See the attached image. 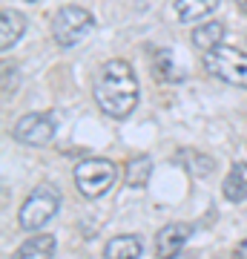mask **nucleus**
I'll return each instance as SVG.
<instances>
[{"instance_id":"f257e3e1","label":"nucleus","mask_w":247,"mask_h":259,"mask_svg":"<svg viewBox=\"0 0 247 259\" xmlns=\"http://www.w3.org/2000/svg\"><path fill=\"white\" fill-rule=\"evenodd\" d=\"M95 104L101 107L110 118L124 121L132 115L138 104V75L132 69V64L121 61V58H112L101 66V72L95 78Z\"/></svg>"},{"instance_id":"f03ea898","label":"nucleus","mask_w":247,"mask_h":259,"mask_svg":"<svg viewBox=\"0 0 247 259\" xmlns=\"http://www.w3.org/2000/svg\"><path fill=\"white\" fill-rule=\"evenodd\" d=\"M61 210V190L55 185H37L32 193L26 196V202L20 204V213H18V225L23 231L35 233L37 228H43L46 222H52Z\"/></svg>"},{"instance_id":"7ed1b4c3","label":"nucleus","mask_w":247,"mask_h":259,"mask_svg":"<svg viewBox=\"0 0 247 259\" xmlns=\"http://www.w3.org/2000/svg\"><path fill=\"white\" fill-rule=\"evenodd\" d=\"M75 176V187L78 193L86 199H98V196L110 193L115 179H118V167L112 164L110 158H81L72 170Z\"/></svg>"},{"instance_id":"20e7f679","label":"nucleus","mask_w":247,"mask_h":259,"mask_svg":"<svg viewBox=\"0 0 247 259\" xmlns=\"http://www.w3.org/2000/svg\"><path fill=\"white\" fill-rule=\"evenodd\" d=\"M95 29V18H92L89 9L83 6H61L52 18V37L61 49H72L78 47L83 37H89V32Z\"/></svg>"},{"instance_id":"39448f33","label":"nucleus","mask_w":247,"mask_h":259,"mask_svg":"<svg viewBox=\"0 0 247 259\" xmlns=\"http://www.w3.org/2000/svg\"><path fill=\"white\" fill-rule=\"evenodd\" d=\"M204 69L230 87L247 90V52H241V49L221 44V47L204 52Z\"/></svg>"},{"instance_id":"423d86ee","label":"nucleus","mask_w":247,"mask_h":259,"mask_svg":"<svg viewBox=\"0 0 247 259\" xmlns=\"http://www.w3.org/2000/svg\"><path fill=\"white\" fill-rule=\"evenodd\" d=\"M55 130H58V124L49 112H29V115H23L15 124L12 139L18 144H26V147H46L55 139Z\"/></svg>"},{"instance_id":"0eeeda50","label":"nucleus","mask_w":247,"mask_h":259,"mask_svg":"<svg viewBox=\"0 0 247 259\" xmlns=\"http://www.w3.org/2000/svg\"><path fill=\"white\" fill-rule=\"evenodd\" d=\"M190 236H192V225H187V222H173V225H167V228H161L158 236H156L158 256L167 259V256L181 253L184 245L190 242Z\"/></svg>"},{"instance_id":"6e6552de","label":"nucleus","mask_w":247,"mask_h":259,"mask_svg":"<svg viewBox=\"0 0 247 259\" xmlns=\"http://www.w3.org/2000/svg\"><path fill=\"white\" fill-rule=\"evenodd\" d=\"M141 253H144V242L138 239L135 233L112 236L104 245V259H141Z\"/></svg>"},{"instance_id":"1a4fd4ad","label":"nucleus","mask_w":247,"mask_h":259,"mask_svg":"<svg viewBox=\"0 0 247 259\" xmlns=\"http://www.w3.org/2000/svg\"><path fill=\"white\" fill-rule=\"evenodd\" d=\"M26 32V18L18 9H3L0 12V49L9 52Z\"/></svg>"},{"instance_id":"9d476101","label":"nucleus","mask_w":247,"mask_h":259,"mask_svg":"<svg viewBox=\"0 0 247 259\" xmlns=\"http://www.w3.org/2000/svg\"><path fill=\"white\" fill-rule=\"evenodd\" d=\"M221 193L233 204H241L247 199V161H236L227 170V176L221 182Z\"/></svg>"},{"instance_id":"9b49d317","label":"nucleus","mask_w":247,"mask_h":259,"mask_svg":"<svg viewBox=\"0 0 247 259\" xmlns=\"http://www.w3.org/2000/svg\"><path fill=\"white\" fill-rule=\"evenodd\" d=\"M52 256H55V236L52 233H35L15 253V259H52Z\"/></svg>"},{"instance_id":"f8f14e48","label":"nucleus","mask_w":247,"mask_h":259,"mask_svg":"<svg viewBox=\"0 0 247 259\" xmlns=\"http://www.w3.org/2000/svg\"><path fill=\"white\" fill-rule=\"evenodd\" d=\"M221 37H224V23L221 20H207V23L192 29V44L202 52H210V49L221 47Z\"/></svg>"},{"instance_id":"ddd939ff","label":"nucleus","mask_w":247,"mask_h":259,"mask_svg":"<svg viewBox=\"0 0 247 259\" xmlns=\"http://www.w3.org/2000/svg\"><path fill=\"white\" fill-rule=\"evenodd\" d=\"M221 0H175V18L181 23H192L202 20L204 15H210Z\"/></svg>"},{"instance_id":"4468645a","label":"nucleus","mask_w":247,"mask_h":259,"mask_svg":"<svg viewBox=\"0 0 247 259\" xmlns=\"http://www.w3.org/2000/svg\"><path fill=\"white\" fill-rule=\"evenodd\" d=\"M150 173H153V161L146 156L129 158L127 161V185L129 187H144L150 182Z\"/></svg>"},{"instance_id":"2eb2a0df","label":"nucleus","mask_w":247,"mask_h":259,"mask_svg":"<svg viewBox=\"0 0 247 259\" xmlns=\"http://www.w3.org/2000/svg\"><path fill=\"white\" fill-rule=\"evenodd\" d=\"M184 164H187V170L195 173V176H207L213 167H216V161H213L210 156H204V153H190V158H184Z\"/></svg>"},{"instance_id":"dca6fc26","label":"nucleus","mask_w":247,"mask_h":259,"mask_svg":"<svg viewBox=\"0 0 247 259\" xmlns=\"http://www.w3.org/2000/svg\"><path fill=\"white\" fill-rule=\"evenodd\" d=\"M158 75L161 78H173V72H170V52H158Z\"/></svg>"},{"instance_id":"f3484780","label":"nucleus","mask_w":247,"mask_h":259,"mask_svg":"<svg viewBox=\"0 0 247 259\" xmlns=\"http://www.w3.org/2000/svg\"><path fill=\"white\" fill-rule=\"evenodd\" d=\"M233 259H247V239H241L233 250Z\"/></svg>"},{"instance_id":"a211bd4d","label":"nucleus","mask_w":247,"mask_h":259,"mask_svg":"<svg viewBox=\"0 0 247 259\" xmlns=\"http://www.w3.org/2000/svg\"><path fill=\"white\" fill-rule=\"evenodd\" d=\"M236 6H238V12H241V15H247V0H236Z\"/></svg>"},{"instance_id":"6ab92c4d","label":"nucleus","mask_w":247,"mask_h":259,"mask_svg":"<svg viewBox=\"0 0 247 259\" xmlns=\"http://www.w3.org/2000/svg\"><path fill=\"white\" fill-rule=\"evenodd\" d=\"M167 259H190L187 253H175V256H167Z\"/></svg>"},{"instance_id":"aec40b11","label":"nucleus","mask_w":247,"mask_h":259,"mask_svg":"<svg viewBox=\"0 0 247 259\" xmlns=\"http://www.w3.org/2000/svg\"><path fill=\"white\" fill-rule=\"evenodd\" d=\"M26 3H37V0H26Z\"/></svg>"}]
</instances>
